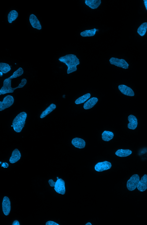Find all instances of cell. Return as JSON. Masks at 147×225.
Segmentation results:
<instances>
[{
    "label": "cell",
    "instance_id": "1",
    "mask_svg": "<svg viewBox=\"0 0 147 225\" xmlns=\"http://www.w3.org/2000/svg\"><path fill=\"white\" fill-rule=\"evenodd\" d=\"M59 60L65 63L67 67V73L69 74L77 70V66L80 64L79 59L76 56L72 54L66 55L60 57Z\"/></svg>",
    "mask_w": 147,
    "mask_h": 225
},
{
    "label": "cell",
    "instance_id": "2",
    "mask_svg": "<svg viewBox=\"0 0 147 225\" xmlns=\"http://www.w3.org/2000/svg\"><path fill=\"white\" fill-rule=\"evenodd\" d=\"M12 79L9 77L5 79L3 82V85L0 90V95L7 93H13L14 90L18 88L23 87L26 84L27 80L25 78L22 79L21 82L18 86L14 88L11 87V80Z\"/></svg>",
    "mask_w": 147,
    "mask_h": 225
},
{
    "label": "cell",
    "instance_id": "3",
    "mask_svg": "<svg viewBox=\"0 0 147 225\" xmlns=\"http://www.w3.org/2000/svg\"><path fill=\"white\" fill-rule=\"evenodd\" d=\"M26 117V112H22L18 115L15 118L12 122V125L15 132H21L24 126Z\"/></svg>",
    "mask_w": 147,
    "mask_h": 225
},
{
    "label": "cell",
    "instance_id": "4",
    "mask_svg": "<svg viewBox=\"0 0 147 225\" xmlns=\"http://www.w3.org/2000/svg\"><path fill=\"white\" fill-rule=\"evenodd\" d=\"M140 180V177L137 174L133 175L128 180L127 183V187L129 190H134L137 187Z\"/></svg>",
    "mask_w": 147,
    "mask_h": 225
},
{
    "label": "cell",
    "instance_id": "5",
    "mask_svg": "<svg viewBox=\"0 0 147 225\" xmlns=\"http://www.w3.org/2000/svg\"><path fill=\"white\" fill-rule=\"evenodd\" d=\"M14 99L12 96L7 95L5 97L2 102H0V111L9 107L13 104Z\"/></svg>",
    "mask_w": 147,
    "mask_h": 225
},
{
    "label": "cell",
    "instance_id": "6",
    "mask_svg": "<svg viewBox=\"0 0 147 225\" xmlns=\"http://www.w3.org/2000/svg\"><path fill=\"white\" fill-rule=\"evenodd\" d=\"M110 63L117 67L125 69L128 68L129 64L124 59L112 57L109 60Z\"/></svg>",
    "mask_w": 147,
    "mask_h": 225
},
{
    "label": "cell",
    "instance_id": "7",
    "mask_svg": "<svg viewBox=\"0 0 147 225\" xmlns=\"http://www.w3.org/2000/svg\"><path fill=\"white\" fill-rule=\"evenodd\" d=\"M54 189L57 193L64 194L65 191L64 181L61 178L57 179L55 182Z\"/></svg>",
    "mask_w": 147,
    "mask_h": 225
},
{
    "label": "cell",
    "instance_id": "8",
    "mask_svg": "<svg viewBox=\"0 0 147 225\" xmlns=\"http://www.w3.org/2000/svg\"><path fill=\"white\" fill-rule=\"evenodd\" d=\"M111 164L110 162L105 161L102 162H100L97 163L95 166V170L98 172H101L107 170L111 168Z\"/></svg>",
    "mask_w": 147,
    "mask_h": 225
},
{
    "label": "cell",
    "instance_id": "9",
    "mask_svg": "<svg viewBox=\"0 0 147 225\" xmlns=\"http://www.w3.org/2000/svg\"><path fill=\"white\" fill-rule=\"evenodd\" d=\"M3 211L4 214L8 215L11 210L10 202L9 198L7 196H4L2 203Z\"/></svg>",
    "mask_w": 147,
    "mask_h": 225
},
{
    "label": "cell",
    "instance_id": "10",
    "mask_svg": "<svg viewBox=\"0 0 147 225\" xmlns=\"http://www.w3.org/2000/svg\"><path fill=\"white\" fill-rule=\"evenodd\" d=\"M138 190L140 192L145 191L147 189V175L145 174L139 180L137 187Z\"/></svg>",
    "mask_w": 147,
    "mask_h": 225
},
{
    "label": "cell",
    "instance_id": "11",
    "mask_svg": "<svg viewBox=\"0 0 147 225\" xmlns=\"http://www.w3.org/2000/svg\"><path fill=\"white\" fill-rule=\"evenodd\" d=\"M118 87L122 93L125 95L130 96L134 95V91L130 87L125 85H119Z\"/></svg>",
    "mask_w": 147,
    "mask_h": 225
},
{
    "label": "cell",
    "instance_id": "12",
    "mask_svg": "<svg viewBox=\"0 0 147 225\" xmlns=\"http://www.w3.org/2000/svg\"><path fill=\"white\" fill-rule=\"evenodd\" d=\"M29 21L32 27L38 30H40L41 26L39 20L34 14H31L29 17Z\"/></svg>",
    "mask_w": 147,
    "mask_h": 225
},
{
    "label": "cell",
    "instance_id": "13",
    "mask_svg": "<svg viewBox=\"0 0 147 225\" xmlns=\"http://www.w3.org/2000/svg\"><path fill=\"white\" fill-rule=\"evenodd\" d=\"M128 119L129 122L127 125L128 128L133 130L135 129L138 125L136 118L134 116L131 115L128 117Z\"/></svg>",
    "mask_w": 147,
    "mask_h": 225
},
{
    "label": "cell",
    "instance_id": "14",
    "mask_svg": "<svg viewBox=\"0 0 147 225\" xmlns=\"http://www.w3.org/2000/svg\"><path fill=\"white\" fill-rule=\"evenodd\" d=\"M72 144L75 147L82 149L85 146V142L83 139L78 138H73L71 141Z\"/></svg>",
    "mask_w": 147,
    "mask_h": 225
},
{
    "label": "cell",
    "instance_id": "15",
    "mask_svg": "<svg viewBox=\"0 0 147 225\" xmlns=\"http://www.w3.org/2000/svg\"><path fill=\"white\" fill-rule=\"evenodd\" d=\"M85 3L92 9H97L101 3V0H85Z\"/></svg>",
    "mask_w": 147,
    "mask_h": 225
},
{
    "label": "cell",
    "instance_id": "16",
    "mask_svg": "<svg viewBox=\"0 0 147 225\" xmlns=\"http://www.w3.org/2000/svg\"><path fill=\"white\" fill-rule=\"evenodd\" d=\"M21 157V154L18 149H16L13 151L10 157L9 161L11 163H15L20 159Z\"/></svg>",
    "mask_w": 147,
    "mask_h": 225
},
{
    "label": "cell",
    "instance_id": "17",
    "mask_svg": "<svg viewBox=\"0 0 147 225\" xmlns=\"http://www.w3.org/2000/svg\"><path fill=\"white\" fill-rule=\"evenodd\" d=\"M98 101V99L96 97H92L85 102L83 107L85 109H88L93 107Z\"/></svg>",
    "mask_w": 147,
    "mask_h": 225
},
{
    "label": "cell",
    "instance_id": "18",
    "mask_svg": "<svg viewBox=\"0 0 147 225\" xmlns=\"http://www.w3.org/2000/svg\"><path fill=\"white\" fill-rule=\"evenodd\" d=\"M98 31V29L95 28L91 29L86 30L81 32L80 35L83 37L93 36L95 35L96 32Z\"/></svg>",
    "mask_w": 147,
    "mask_h": 225
},
{
    "label": "cell",
    "instance_id": "19",
    "mask_svg": "<svg viewBox=\"0 0 147 225\" xmlns=\"http://www.w3.org/2000/svg\"><path fill=\"white\" fill-rule=\"evenodd\" d=\"M132 153V151L129 149H119L116 151L115 154L119 157H125L130 155Z\"/></svg>",
    "mask_w": 147,
    "mask_h": 225
},
{
    "label": "cell",
    "instance_id": "20",
    "mask_svg": "<svg viewBox=\"0 0 147 225\" xmlns=\"http://www.w3.org/2000/svg\"><path fill=\"white\" fill-rule=\"evenodd\" d=\"M56 108V106L55 104H51L44 111L42 112L40 116V117L41 118L45 117L55 109Z\"/></svg>",
    "mask_w": 147,
    "mask_h": 225
},
{
    "label": "cell",
    "instance_id": "21",
    "mask_svg": "<svg viewBox=\"0 0 147 225\" xmlns=\"http://www.w3.org/2000/svg\"><path fill=\"white\" fill-rule=\"evenodd\" d=\"M114 136V134L111 132L105 131L102 134V139L105 141H108L112 139Z\"/></svg>",
    "mask_w": 147,
    "mask_h": 225
},
{
    "label": "cell",
    "instance_id": "22",
    "mask_svg": "<svg viewBox=\"0 0 147 225\" xmlns=\"http://www.w3.org/2000/svg\"><path fill=\"white\" fill-rule=\"evenodd\" d=\"M18 16V13L15 10H11L7 16L8 20L9 23H11L15 20Z\"/></svg>",
    "mask_w": 147,
    "mask_h": 225
},
{
    "label": "cell",
    "instance_id": "23",
    "mask_svg": "<svg viewBox=\"0 0 147 225\" xmlns=\"http://www.w3.org/2000/svg\"><path fill=\"white\" fill-rule=\"evenodd\" d=\"M147 29V22L142 23L138 27L137 30V33L142 36L144 35Z\"/></svg>",
    "mask_w": 147,
    "mask_h": 225
},
{
    "label": "cell",
    "instance_id": "24",
    "mask_svg": "<svg viewBox=\"0 0 147 225\" xmlns=\"http://www.w3.org/2000/svg\"><path fill=\"white\" fill-rule=\"evenodd\" d=\"M90 96V93H87L79 97L76 100L75 102L77 104L83 103L88 99Z\"/></svg>",
    "mask_w": 147,
    "mask_h": 225
},
{
    "label": "cell",
    "instance_id": "25",
    "mask_svg": "<svg viewBox=\"0 0 147 225\" xmlns=\"http://www.w3.org/2000/svg\"><path fill=\"white\" fill-rule=\"evenodd\" d=\"M11 70L10 65L7 63H0V70L3 73H6Z\"/></svg>",
    "mask_w": 147,
    "mask_h": 225
},
{
    "label": "cell",
    "instance_id": "26",
    "mask_svg": "<svg viewBox=\"0 0 147 225\" xmlns=\"http://www.w3.org/2000/svg\"><path fill=\"white\" fill-rule=\"evenodd\" d=\"M24 70L22 68H19L15 71L10 77L12 79L16 78L22 75L23 73Z\"/></svg>",
    "mask_w": 147,
    "mask_h": 225
},
{
    "label": "cell",
    "instance_id": "27",
    "mask_svg": "<svg viewBox=\"0 0 147 225\" xmlns=\"http://www.w3.org/2000/svg\"><path fill=\"white\" fill-rule=\"evenodd\" d=\"M46 225H59L58 224L54 222L49 221L46 222Z\"/></svg>",
    "mask_w": 147,
    "mask_h": 225
},
{
    "label": "cell",
    "instance_id": "28",
    "mask_svg": "<svg viewBox=\"0 0 147 225\" xmlns=\"http://www.w3.org/2000/svg\"><path fill=\"white\" fill-rule=\"evenodd\" d=\"M48 182L51 187H54L55 182H54L52 179H50L48 181Z\"/></svg>",
    "mask_w": 147,
    "mask_h": 225
},
{
    "label": "cell",
    "instance_id": "29",
    "mask_svg": "<svg viewBox=\"0 0 147 225\" xmlns=\"http://www.w3.org/2000/svg\"><path fill=\"white\" fill-rule=\"evenodd\" d=\"M12 225H20L19 222L17 220H15L13 221L12 224Z\"/></svg>",
    "mask_w": 147,
    "mask_h": 225
},
{
    "label": "cell",
    "instance_id": "30",
    "mask_svg": "<svg viewBox=\"0 0 147 225\" xmlns=\"http://www.w3.org/2000/svg\"><path fill=\"white\" fill-rule=\"evenodd\" d=\"M8 166V164L6 163H3L1 166H3L4 168H7Z\"/></svg>",
    "mask_w": 147,
    "mask_h": 225
},
{
    "label": "cell",
    "instance_id": "31",
    "mask_svg": "<svg viewBox=\"0 0 147 225\" xmlns=\"http://www.w3.org/2000/svg\"><path fill=\"white\" fill-rule=\"evenodd\" d=\"M143 1H144V5L146 10H147V2L145 1L144 0Z\"/></svg>",
    "mask_w": 147,
    "mask_h": 225
},
{
    "label": "cell",
    "instance_id": "32",
    "mask_svg": "<svg viewBox=\"0 0 147 225\" xmlns=\"http://www.w3.org/2000/svg\"><path fill=\"white\" fill-rule=\"evenodd\" d=\"M86 225H92V224L90 222H88L86 224Z\"/></svg>",
    "mask_w": 147,
    "mask_h": 225
},
{
    "label": "cell",
    "instance_id": "33",
    "mask_svg": "<svg viewBox=\"0 0 147 225\" xmlns=\"http://www.w3.org/2000/svg\"><path fill=\"white\" fill-rule=\"evenodd\" d=\"M0 76H2L3 75V73L1 72H0Z\"/></svg>",
    "mask_w": 147,
    "mask_h": 225
},
{
    "label": "cell",
    "instance_id": "34",
    "mask_svg": "<svg viewBox=\"0 0 147 225\" xmlns=\"http://www.w3.org/2000/svg\"><path fill=\"white\" fill-rule=\"evenodd\" d=\"M144 1H146V2H147V0H144Z\"/></svg>",
    "mask_w": 147,
    "mask_h": 225
},
{
    "label": "cell",
    "instance_id": "35",
    "mask_svg": "<svg viewBox=\"0 0 147 225\" xmlns=\"http://www.w3.org/2000/svg\"><path fill=\"white\" fill-rule=\"evenodd\" d=\"M11 127H13V125H11Z\"/></svg>",
    "mask_w": 147,
    "mask_h": 225
}]
</instances>
